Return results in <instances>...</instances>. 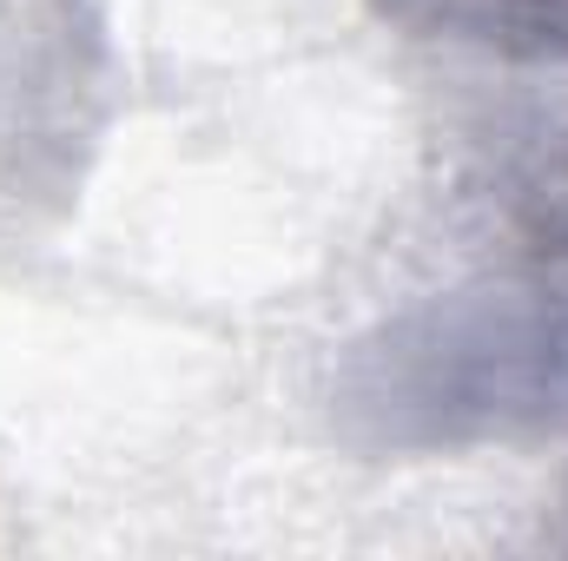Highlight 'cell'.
I'll return each instance as SVG.
<instances>
[{
  "label": "cell",
  "instance_id": "cell-1",
  "mask_svg": "<svg viewBox=\"0 0 568 561\" xmlns=\"http://www.w3.org/2000/svg\"><path fill=\"white\" fill-rule=\"evenodd\" d=\"M410 33L516 60H568V0H377Z\"/></svg>",
  "mask_w": 568,
  "mask_h": 561
}]
</instances>
